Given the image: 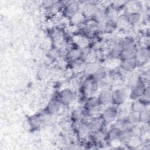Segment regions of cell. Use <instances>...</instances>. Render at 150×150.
<instances>
[{"label": "cell", "instance_id": "cell-1", "mask_svg": "<svg viewBox=\"0 0 150 150\" xmlns=\"http://www.w3.org/2000/svg\"><path fill=\"white\" fill-rule=\"evenodd\" d=\"M145 88L144 83L141 80H137L132 86L131 98L135 100L140 98L144 94Z\"/></svg>", "mask_w": 150, "mask_h": 150}, {"label": "cell", "instance_id": "cell-2", "mask_svg": "<svg viewBox=\"0 0 150 150\" xmlns=\"http://www.w3.org/2000/svg\"><path fill=\"white\" fill-rule=\"evenodd\" d=\"M125 92L122 89H117L111 93V102L116 105L122 104L126 99Z\"/></svg>", "mask_w": 150, "mask_h": 150}, {"label": "cell", "instance_id": "cell-3", "mask_svg": "<svg viewBox=\"0 0 150 150\" xmlns=\"http://www.w3.org/2000/svg\"><path fill=\"white\" fill-rule=\"evenodd\" d=\"M135 57L137 63H144L146 62L149 57V52L146 47H141L136 50Z\"/></svg>", "mask_w": 150, "mask_h": 150}, {"label": "cell", "instance_id": "cell-4", "mask_svg": "<svg viewBox=\"0 0 150 150\" xmlns=\"http://www.w3.org/2000/svg\"><path fill=\"white\" fill-rule=\"evenodd\" d=\"M74 96L73 91L69 88L62 90L60 94V102L65 105L71 103L74 100Z\"/></svg>", "mask_w": 150, "mask_h": 150}, {"label": "cell", "instance_id": "cell-5", "mask_svg": "<svg viewBox=\"0 0 150 150\" xmlns=\"http://www.w3.org/2000/svg\"><path fill=\"white\" fill-rule=\"evenodd\" d=\"M137 65V62L136 60L135 56H134L128 59L122 60L121 66L123 70L127 71H129L134 69Z\"/></svg>", "mask_w": 150, "mask_h": 150}, {"label": "cell", "instance_id": "cell-6", "mask_svg": "<svg viewBox=\"0 0 150 150\" xmlns=\"http://www.w3.org/2000/svg\"><path fill=\"white\" fill-rule=\"evenodd\" d=\"M117 111L115 107H110L105 110L103 114V120L107 122H111L116 118Z\"/></svg>", "mask_w": 150, "mask_h": 150}, {"label": "cell", "instance_id": "cell-7", "mask_svg": "<svg viewBox=\"0 0 150 150\" xmlns=\"http://www.w3.org/2000/svg\"><path fill=\"white\" fill-rule=\"evenodd\" d=\"M97 9V8L95 4L88 2L84 5L81 13L84 18L91 17L92 16H94Z\"/></svg>", "mask_w": 150, "mask_h": 150}, {"label": "cell", "instance_id": "cell-8", "mask_svg": "<svg viewBox=\"0 0 150 150\" xmlns=\"http://www.w3.org/2000/svg\"><path fill=\"white\" fill-rule=\"evenodd\" d=\"M97 98L100 104L106 105L111 102V93L108 90H103Z\"/></svg>", "mask_w": 150, "mask_h": 150}, {"label": "cell", "instance_id": "cell-9", "mask_svg": "<svg viewBox=\"0 0 150 150\" xmlns=\"http://www.w3.org/2000/svg\"><path fill=\"white\" fill-rule=\"evenodd\" d=\"M91 132L88 124L86 123H81L79 125L77 128V133L80 138L86 139L88 137Z\"/></svg>", "mask_w": 150, "mask_h": 150}, {"label": "cell", "instance_id": "cell-10", "mask_svg": "<svg viewBox=\"0 0 150 150\" xmlns=\"http://www.w3.org/2000/svg\"><path fill=\"white\" fill-rule=\"evenodd\" d=\"M79 11V5L76 1L70 2L66 7V12L71 16L77 13Z\"/></svg>", "mask_w": 150, "mask_h": 150}, {"label": "cell", "instance_id": "cell-11", "mask_svg": "<svg viewBox=\"0 0 150 150\" xmlns=\"http://www.w3.org/2000/svg\"><path fill=\"white\" fill-rule=\"evenodd\" d=\"M60 103L57 101H51L46 107V111L49 115H54L57 113L60 110Z\"/></svg>", "mask_w": 150, "mask_h": 150}, {"label": "cell", "instance_id": "cell-12", "mask_svg": "<svg viewBox=\"0 0 150 150\" xmlns=\"http://www.w3.org/2000/svg\"><path fill=\"white\" fill-rule=\"evenodd\" d=\"M135 47H123L122 51L120 55L122 60H124L126 59H128L132 57L135 56V52H136Z\"/></svg>", "mask_w": 150, "mask_h": 150}, {"label": "cell", "instance_id": "cell-13", "mask_svg": "<svg viewBox=\"0 0 150 150\" xmlns=\"http://www.w3.org/2000/svg\"><path fill=\"white\" fill-rule=\"evenodd\" d=\"M88 126L91 132H96L101 130L103 126V122L100 118H95L89 123Z\"/></svg>", "mask_w": 150, "mask_h": 150}, {"label": "cell", "instance_id": "cell-14", "mask_svg": "<svg viewBox=\"0 0 150 150\" xmlns=\"http://www.w3.org/2000/svg\"><path fill=\"white\" fill-rule=\"evenodd\" d=\"M97 89V82L93 81H89L86 83L84 86V91L87 95H90L96 92Z\"/></svg>", "mask_w": 150, "mask_h": 150}, {"label": "cell", "instance_id": "cell-15", "mask_svg": "<svg viewBox=\"0 0 150 150\" xmlns=\"http://www.w3.org/2000/svg\"><path fill=\"white\" fill-rule=\"evenodd\" d=\"M115 23H116V26L121 29L125 28L129 25V23L127 18V16L125 15L120 16L117 18L115 22Z\"/></svg>", "mask_w": 150, "mask_h": 150}, {"label": "cell", "instance_id": "cell-16", "mask_svg": "<svg viewBox=\"0 0 150 150\" xmlns=\"http://www.w3.org/2000/svg\"><path fill=\"white\" fill-rule=\"evenodd\" d=\"M106 76L105 71L103 68L99 67L93 74V80L96 82H99L103 80Z\"/></svg>", "mask_w": 150, "mask_h": 150}, {"label": "cell", "instance_id": "cell-17", "mask_svg": "<svg viewBox=\"0 0 150 150\" xmlns=\"http://www.w3.org/2000/svg\"><path fill=\"white\" fill-rule=\"evenodd\" d=\"M145 108H146V105L139 100L135 101L131 105L132 112L139 113Z\"/></svg>", "mask_w": 150, "mask_h": 150}, {"label": "cell", "instance_id": "cell-18", "mask_svg": "<svg viewBox=\"0 0 150 150\" xmlns=\"http://www.w3.org/2000/svg\"><path fill=\"white\" fill-rule=\"evenodd\" d=\"M74 39L75 43L81 47H86L89 45L88 40L84 36H76Z\"/></svg>", "mask_w": 150, "mask_h": 150}, {"label": "cell", "instance_id": "cell-19", "mask_svg": "<svg viewBox=\"0 0 150 150\" xmlns=\"http://www.w3.org/2000/svg\"><path fill=\"white\" fill-rule=\"evenodd\" d=\"M94 17L98 22H101L107 19V12L102 9H97Z\"/></svg>", "mask_w": 150, "mask_h": 150}, {"label": "cell", "instance_id": "cell-20", "mask_svg": "<svg viewBox=\"0 0 150 150\" xmlns=\"http://www.w3.org/2000/svg\"><path fill=\"white\" fill-rule=\"evenodd\" d=\"M150 114L149 110L145 108L144 110L141 111L139 113V122L143 123H148L149 121Z\"/></svg>", "mask_w": 150, "mask_h": 150}, {"label": "cell", "instance_id": "cell-21", "mask_svg": "<svg viewBox=\"0 0 150 150\" xmlns=\"http://www.w3.org/2000/svg\"><path fill=\"white\" fill-rule=\"evenodd\" d=\"M126 121L129 124H136L139 122V113L132 112L130 113L127 118Z\"/></svg>", "mask_w": 150, "mask_h": 150}, {"label": "cell", "instance_id": "cell-22", "mask_svg": "<svg viewBox=\"0 0 150 150\" xmlns=\"http://www.w3.org/2000/svg\"><path fill=\"white\" fill-rule=\"evenodd\" d=\"M121 130L118 129V128H114L110 131L108 134V137L110 140L114 141L116 139H118Z\"/></svg>", "mask_w": 150, "mask_h": 150}, {"label": "cell", "instance_id": "cell-23", "mask_svg": "<svg viewBox=\"0 0 150 150\" xmlns=\"http://www.w3.org/2000/svg\"><path fill=\"white\" fill-rule=\"evenodd\" d=\"M127 18L129 24H135L139 21L141 19V15L139 12L129 13L127 16Z\"/></svg>", "mask_w": 150, "mask_h": 150}, {"label": "cell", "instance_id": "cell-24", "mask_svg": "<svg viewBox=\"0 0 150 150\" xmlns=\"http://www.w3.org/2000/svg\"><path fill=\"white\" fill-rule=\"evenodd\" d=\"M122 49H123V47L122 44H120V43L116 44L113 46V47L111 49V56L114 57L120 56L121 52L122 51Z\"/></svg>", "mask_w": 150, "mask_h": 150}, {"label": "cell", "instance_id": "cell-25", "mask_svg": "<svg viewBox=\"0 0 150 150\" xmlns=\"http://www.w3.org/2000/svg\"><path fill=\"white\" fill-rule=\"evenodd\" d=\"M100 67L96 63H90L86 65L84 70L86 73L93 74Z\"/></svg>", "mask_w": 150, "mask_h": 150}, {"label": "cell", "instance_id": "cell-26", "mask_svg": "<svg viewBox=\"0 0 150 150\" xmlns=\"http://www.w3.org/2000/svg\"><path fill=\"white\" fill-rule=\"evenodd\" d=\"M99 104H100L98 102V98L96 97H90L86 102V106L87 108H88L90 109L96 108L97 106Z\"/></svg>", "mask_w": 150, "mask_h": 150}, {"label": "cell", "instance_id": "cell-27", "mask_svg": "<svg viewBox=\"0 0 150 150\" xmlns=\"http://www.w3.org/2000/svg\"><path fill=\"white\" fill-rule=\"evenodd\" d=\"M49 70L47 67H45V66H43L40 67L38 73V77L41 79L46 77L49 75Z\"/></svg>", "mask_w": 150, "mask_h": 150}, {"label": "cell", "instance_id": "cell-28", "mask_svg": "<svg viewBox=\"0 0 150 150\" xmlns=\"http://www.w3.org/2000/svg\"><path fill=\"white\" fill-rule=\"evenodd\" d=\"M116 23L115 22H114L112 19H109L107 21L105 25V29L108 32L112 31L115 28H116Z\"/></svg>", "mask_w": 150, "mask_h": 150}, {"label": "cell", "instance_id": "cell-29", "mask_svg": "<svg viewBox=\"0 0 150 150\" xmlns=\"http://www.w3.org/2000/svg\"><path fill=\"white\" fill-rule=\"evenodd\" d=\"M29 120L30 122V124L32 127V128L38 127L40 125V123H41V120L38 117H33Z\"/></svg>", "mask_w": 150, "mask_h": 150}, {"label": "cell", "instance_id": "cell-30", "mask_svg": "<svg viewBox=\"0 0 150 150\" xmlns=\"http://www.w3.org/2000/svg\"><path fill=\"white\" fill-rule=\"evenodd\" d=\"M84 16L82 13H76L74 15L71 16V20L73 23H80L84 19Z\"/></svg>", "mask_w": 150, "mask_h": 150}, {"label": "cell", "instance_id": "cell-31", "mask_svg": "<svg viewBox=\"0 0 150 150\" xmlns=\"http://www.w3.org/2000/svg\"><path fill=\"white\" fill-rule=\"evenodd\" d=\"M139 5L137 2L132 3L131 4H129L128 5V9L130 11V13L132 12H138V9H139Z\"/></svg>", "mask_w": 150, "mask_h": 150}, {"label": "cell", "instance_id": "cell-32", "mask_svg": "<svg viewBox=\"0 0 150 150\" xmlns=\"http://www.w3.org/2000/svg\"><path fill=\"white\" fill-rule=\"evenodd\" d=\"M125 1H115L114 2V8L117 9L118 8H120L121 6H122L125 4Z\"/></svg>", "mask_w": 150, "mask_h": 150}, {"label": "cell", "instance_id": "cell-33", "mask_svg": "<svg viewBox=\"0 0 150 150\" xmlns=\"http://www.w3.org/2000/svg\"><path fill=\"white\" fill-rule=\"evenodd\" d=\"M49 56L52 57V58H54L56 57L59 56V52L57 50H52V51L50 52L49 53Z\"/></svg>", "mask_w": 150, "mask_h": 150}, {"label": "cell", "instance_id": "cell-34", "mask_svg": "<svg viewBox=\"0 0 150 150\" xmlns=\"http://www.w3.org/2000/svg\"><path fill=\"white\" fill-rule=\"evenodd\" d=\"M43 5H45L46 6H50L51 5H53V2L50 1H45V2H43Z\"/></svg>", "mask_w": 150, "mask_h": 150}]
</instances>
